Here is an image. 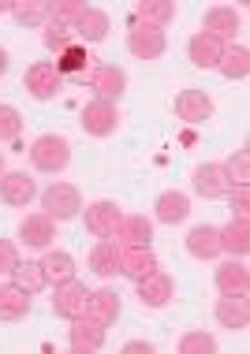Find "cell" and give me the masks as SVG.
<instances>
[{
  "mask_svg": "<svg viewBox=\"0 0 250 354\" xmlns=\"http://www.w3.org/2000/svg\"><path fill=\"white\" fill-rule=\"evenodd\" d=\"M30 165L45 176H60V171L71 165V142L64 135H42L34 138L30 146Z\"/></svg>",
  "mask_w": 250,
  "mask_h": 354,
  "instance_id": "1",
  "label": "cell"
},
{
  "mask_svg": "<svg viewBox=\"0 0 250 354\" xmlns=\"http://www.w3.org/2000/svg\"><path fill=\"white\" fill-rule=\"evenodd\" d=\"M42 213L64 224V220H75L82 213V194L75 183H53L49 190H42Z\"/></svg>",
  "mask_w": 250,
  "mask_h": 354,
  "instance_id": "2",
  "label": "cell"
},
{
  "mask_svg": "<svg viewBox=\"0 0 250 354\" xmlns=\"http://www.w3.org/2000/svg\"><path fill=\"white\" fill-rule=\"evenodd\" d=\"M79 127H82L90 138H109V135H116V127H120L116 101H101V97H93V101L79 112Z\"/></svg>",
  "mask_w": 250,
  "mask_h": 354,
  "instance_id": "3",
  "label": "cell"
},
{
  "mask_svg": "<svg viewBox=\"0 0 250 354\" xmlns=\"http://www.w3.org/2000/svg\"><path fill=\"white\" fill-rule=\"evenodd\" d=\"M23 90L30 93L34 101H53L56 93L64 90V75L56 71V64L37 60V64H30V68H26V75H23Z\"/></svg>",
  "mask_w": 250,
  "mask_h": 354,
  "instance_id": "4",
  "label": "cell"
},
{
  "mask_svg": "<svg viewBox=\"0 0 250 354\" xmlns=\"http://www.w3.org/2000/svg\"><path fill=\"white\" fill-rule=\"evenodd\" d=\"M56 291H53V313L56 317H64V321H75V317H82L86 313V302H90V287L79 283L71 276V280H64V283H53Z\"/></svg>",
  "mask_w": 250,
  "mask_h": 354,
  "instance_id": "5",
  "label": "cell"
},
{
  "mask_svg": "<svg viewBox=\"0 0 250 354\" xmlns=\"http://www.w3.org/2000/svg\"><path fill=\"white\" fill-rule=\"evenodd\" d=\"M123 209L112 202V198H98V202L82 205V220H86V232L93 239H112L116 235V224H120Z\"/></svg>",
  "mask_w": 250,
  "mask_h": 354,
  "instance_id": "6",
  "label": "cell"
},
{
  "mask_svg": "<svg viewBox=\"0 0 250 354\" xmlns=\"http://www.w3.org/2000/svg\"><path fill=\"white\" fill-rule=\"evenodd\" d=\"M127 49L131 56H139V60H161L168 49V37L161 26H150V23H134L127 30Z\"/></svg>",
  "mask_w": 250,
  "mask_h": 354,
  "instance_id": "7",
  "label": "cell"
},
{
  "mask_svg": "<svg viewBox=\"0 0 250 354\" xmlns=\"http://www.w3.org/2000/svg\"><path fill=\"white\" fill-rule=\"evenodd\" d=\"M67 347L79 351V354H93L105 347V324H98L90 317V313H82V317L71 321V328H67Z\"/></svg>",
  "mask_w": 250,
  "mask_h": 354,
  "instance_id": "8",
  "label": "cell"
},
{
  "mask_svg": "<svg viewBox=\"0 0 250 354\" xmlns=\"http://www.w3.org/2000/svg\"><path fill=\"white\" fill-rule=\"evenodd\" d=\"M37 198V183L26 171H4L0 176V202L12 209H26Z\"/></svg>",
  "mask_w": 250,
  "mask_h": 354,
  "instance_id": "9",
  "label": "cell"
},
{
  "mask_svg": "<svg viewBox=\"0 0 250 354\" xmlns=\"http://www.w3.org/2000/svg\"><path fill=\"white\" fill-rule=\"evenodd\" d=\"M139 302L142 306H150V310H165V306L176 299V283H172V276L168 272H150V276H142L139 283Z\"/></svg>",
  "mask_w": 250,
  "mask_h": 354,
  "instance_id": "10",
  "label": "cell"
},
{
  "mask_svg": "<svg viewBox=\"0 0 250 354\" xmlns=\"http://www.w3.org/2000/svg\"><path fill=\"white\" fill-rule=\"evenodd\" d=\"M232 190V176H228L224 165H198L195 168V194L213 202V198H224Z\"/></svg>",
  "mask_w": 250,
  "mask_h": 354,
  "instance_id": "11",
  "label": "cell"
},
{
  "mask_svg": "<svg viewBox=\"0 0 250 354\" xmlns=\"http://www.w3.org/2000/svg\"><path fill=\"white\" fill-rule=\"evenodd\" d=\"M213 287L220 295H247L250 291V269L243 265V257H228L224 265H217Z\"/></svg>",
  "mask_w": 250,
  "mask_h": 354,
  "instance_id": "12",
  "label": "cell"
},
{
  "mask_svg": "<svg viewBox=\"0 0 250 354\" xmlns=\"http://www.w3.org/2000/svg\"><path fill=\"white\" fill-rule=\"evenodd\" d=\"M213 317L220 328H232V332H243L250 324V302L247 295H220L217 306H213Z\"/></svg>",
  "mask_w": 250,
  "mask_h": 354,
  "instance_id": "13",
  "label": "cell"
},
{
  "mask_svg": "<svg viewBox=\"0 0 250 354\" xmlns=\"http://www.w3.org/2000/svg\"><path fill=\"white\" fill-rule=\"evenodd\" d=\"M187 254L195 257V261H213V257H220V227L213 224H195L184 239Z\"/></svg>",
  "mask_w": 250,
  "mask_h": 354,
  "instance_id": "14",
  "label": "cell"
},
{
  "mask_svg": "<svg viewBox=\"0 0 250 354\" xmlns=\"http://www.w3.org/2000/svg\"><path fill=\"white\" fill-rule=\"evenodd\" d=\"M90 90L98 93L101 101H120L123 90H127V71L116 68V64H101L90 75Z\"/></svg>",
  "mask_w": 250,
  "mask_h": 354,
  "instance_id": "15",
  "label": "cell"
},
{
  "mask_svg": "<svg viewBox=\"0 0 250 354\" xmlns=\"http://www.w3.org/2000/svg\"><path fill=\"white\" fill-rule=\"evenodd\" d=\"M19 239H23V246H30V250H49L53 239H56V220H49L45 213L23 216V224H19Z\"/></svg>",
  "mask_w": 250,
  "mask_h": 354,
  "instance_id": "16",
  "label": "cell"
},
{
  "mask_svg": "<svg viewBox=\"0 0 250 354\" xmlns=\"http://www.w3.org/2000/svg\"><path fill=\"white\" fill-rule=\"evenodd\" d=\"M157 254L150 250V246H120V272L127 276V280L139 283L142 276L157 272Z\"/></svg>",
  "mask_w": 250,
  "mask_h": 354,
  "instance_id": "17",
  "label": "cell"
},
{
  "mask_svg": "<svg viewBox=\"0 0 250 354\" xmlns=\"http://www.w3.org/2000/svg\"><path fill=\"white\" fill-rule=\"evenodd\" d=\"M176 116L184 123H206L213 116V97L206 90H179L176 93Z\"/></svg>",
  "mask_w": 250,
  "mask_h": 354,
  "instance_id": "18",
  "label": "cell"
},
{
  "mask_svg": "<svg viewBox=\"0 0 250 354\" xmlns=\"http://www.w3.org/2000/svg\"><path fill=\"white\" fill-rule=\"evenodd\" d=\"M224 56V41L220 37H213L209 30H198L195 37L187 41V60L195 64V68H217V60Z\"/></svg>",
  "mask_w": 250,
  "mask_h": 354,
  "instance_id": "19",
  "label": "cell"
},
{
  "mask_svg": "<svg viewBox=\"0 0 250 354\" xmlns=\"http://www.w3.org/2000/svg\"><path fill=\"white\" fill-rule=\"evenodd\" d=\"M116 239L120 246H150L153 239V220L142 216V213H123L120 224H116Z\"/></svg>",
  "mask_w": 250,
  "mask_h": 354,
  "instance_id": "20",
  "label": "cell"
},
{
  "mask_svg": "<svg viewBox=\"0 0 250 354\" xmlns=\"http://www.w3.org/2000/svg\"><path fill=\"white\" fill-rule=\"evenodd\" d=\"M202 30H209L213 37H220V41H235V34L243 30V19H239L235 8H209L206 19H202Z\"/></svg>",
  "mask_w": 250,
  "mask_h": 354,
  "instance_id": "21",
  "label": "cell"
},
{
  "mask_svg": "<svg viewBox=\"0 0 250 354\" xmlns=\"http://www.w3.org/2000/svg\"><path fill=\"white\" fill-rule=\"evenodd\" d=\"M153 216L161 220V224H184L190 216V198L184 190H165V194H157V202H153Z\"/></svg>",
  "mask_w": 250,
  "mask_h": 354,
  "instance_id": "22",
  "label": "cell"
},
{
  "mask_svg": "<svg viewBox=\"0 0 250 354\" xmlns=\"http://www.w3.org/2000/svg\"><path fill=\"white\" fill-rule=\"evenodd\" d=\"M86 313H90L98 324H116L120 321V295L112 291V287H98V291H90V302H86Z\"/></svg>",
  "mask_w": 250,
  "mask_h": 354,
  "instance_id": "23",
  "label": "cell"
},
{
  "mask_svg": "<svg viewBox=\"0 0 250 354\" xmlns=\"http://www.w3.org/2000/svg\"><path fill=\"white\" fill-rule=\"evenodd\" d=\"M217 71L228 82H243L250 75V49L247 45H224V56L217 60Z\"/></svg>",
  "mask_w": 250,
  "mask_h": 354,
  "instance_id": "24",
  "label": "cell"
},
{
  "mask_svg": "<svg viewBox=\"0 0 250 354\" xmlns=\"http://www.w3.org/2000/svg\"><path fill=\"white\" fill-rule=\"evenodd\" d=\"M220 254H228V257H247L250 254V224L247 220L232 216V224L220 227Z\"/></svg>",
  "mask_w": 250,
  "mask_h": 354,
  "instance_id": "25",
  "label": "cell"
},
{
  "mask_svg": "<svg viewBox=\"0 0 250 354\" xmlns=\"http://www.w3.org/2000/svg\"><path fill=\"white\" fill-rule=\"evenodd\" d=\"M30 313V295L19 283H0V321H23Z\"/></svg>",
  "mask_w": 250,
  "mask_h": 354,
  "instance_id": "26",
  "label": "cell"
},
{
  "mask_svg": "<svg viewBox=\"0 0 250 354\" xmlns=\"http://www.w3.org/2000/svg\"><path fill=\"white\" fill-rule=\"evenodd\" d=\"M75 34H79L86 45L105 41V37H109V15H105L101 8H86L79 15V23H75Z\"/></svg>",
  "mask_w": 250,
  "mask_h": 354,
  "instance_id": "27",
  "label": "cell"
},
{
  "mask_svg": "<svg viewBox=\"0 0 250 354\" xmlns=\"http://www.w3.org/2000/svg\"><path fill=\"white\" fill-rule=\"evenodd\" d=\"M90 269L98 276H116L120 272V243L112 239H98L90 250Z\"/></svg>",
  "mask_w": 250,
  "mask_h": 354,
  "instance_id": "28",
  "label": "cell"
},
{
  "mask_svg": "<svg viewBox=\"0 0 250 354\" xmlns=\"http://www.w3.org/2000/svg\"><path fill=\"white\" fill-rule=\"evenodd\" d=\"M12 15H15L19 26L37 30V26L49 23V0H15V4H12Z\"/></svg>",
  "mask_w": 250,
  "mask_h": 354,
  "instance_id": "29",
  "label": "cell"
},
{
  "mask_svg": "<svg viewBox=\"0 0 250 354\" xmlns=\"http://www.w3.org/2000/svg\"><path fill=\"white\" fill-rule=\"evenodd\" d=\"M42 269H45V280H49V283H64V280H71V276H75V257L67 250H45Z\"/></svg>",
  "mask_w": 250,
  "mask_h": 354,
  "instance_id": "30",
  "label": "cell"
},
{
  "mask_svg": "<svg viewBox=\"0 0 250 354\" xmlns=\"http://www.w3.org/2000/svg\"><path fill=\"white\" fill-rule=\"evenodd\" d=\"M172 19H176V0H139V23L165 30Z\"/></svg>",
  "mask_w": 250,
  "mask_h": 354,
  "instance_id": "31",
  "label": "cell"
},
{
  "mask_svg": "<svg viewBox=\"0 0 250 354\" xmlns=\"http://www.w3.org/2000/svg\"><path fill=\"white\" fill-rule=\"evenodd\" d=\"M12 283H19L26 295H37V291H45V287H49L42 261H19L15 272H12Z\"/></svg>",
  "mask_w": 250,
  "mask_h": 354,
  "instance_id": "32",
  "label": "cell"
},
{
  "mask_svg": "<svg viewBox=\"0 0 250 354\" xmlns=\"http://www.w3.org/2000/svg\"><path fill=\"white\" fill-rule=\"evenodd\" d=\"M82 12H86V0H49V23L75 26Z\"/></svg>",
  "mask_w": 250,
  "mask_h": 354,
  "instance_id": "33",
  "label": "cell"
},
{
  "mask_svg": "<svg viewBox=\"0 0 250 354\" xmlns=\"http://www.w3.org/2000/svg\"><path fill=\"white\" fill-rule=\"evenodd\" d=\"M86 64H90V56H86L82 45H67V49L60 53V60H56V71L60 75H79V71H86Z\"/></svg>",
  "mask_w": 250,
  "mask_h": 354,
  "instance_id": "34",
  "label": "cell"
},
{
  "mask_svg": "<svg viewBox=\"0 0 250 354\" xmlns=\"http://www.w3.org/2000/svg\"><path fill=\"white\" fill-rule=\"evenodd\" d=\"M217 339L209 332H184L179 336V354H213Z\"/></svg>",
  "mask_w": 250,
  "mask_h": 354,
  "instance_id": "35",
  "label": "cell"
},
{
  "mask_svg": "<svg viewBox=\"0 0 250 354\" xmlns=\"http://www.w3.org/2000/svg\"><path fill=\"white\" fill-rule=\"evenodd\" d=\"M23 135V116L15 104H0V142H15Z\"/></svg>",
  "mask_w": 250,
  "mask_h": 354,
  "instance_id": "36",
  "label": "cell"
},
{
  "mask_svg": "<svg viewBox=\"0 0 250 354\" xmlns=\"http://www.w3.org/2000/svg\"><path fill=\"white\" fill-rule=\"evenodd\" d=\"M67 45H71V30L60 23H45V49L49 53H64Z\"/></svg>",
  "mask_w": 250,
  "mask_h": 354,
  "instance_id": "37",
  "label": "cell"
},
{
  "mask_svg": "<svg viewBox=\"0 0 250 354\" xmlns=\"http://www.w3.org/2000/svg\"><path fill=\"white\" fill-rule=\"evenodd\" d=\"M224 168H228V176H232V183H250V153L247 149H235Z\"/></svg>",
  "mask_w": 250,
  "mask_h": 354,
  "instance_id": "38",
  "label": "cell"
},
{
  "mask_svg": "<svg viewBox=\"0 0 250 354\" xmlns=\"http://www.w3.org/2000/svg\"><path fill=\"white\" fill-rule=\"evenodd\" d=\"M232 216L235 220H247L250 216V183H232Z\"/></svg>",
  "mask_w": 250,
  "mask_h": 354,
  "instance_id": "39",
  "label": "cell"
},
{
  "mask_svg": "<svg viewBox=\"0 0 250 354\" xmlns=\"http://www.w3.org/2000/svg\"><path fill=\"white\" fill-rule=\"evenodd\" d=\"M19 261H23V257H19V246L12 239H0V276H12Z\"/></svg>",
  "mask_w": 250,
  "mask_h": 354,
  "instance_id": "40",
  "label": "cell"
},
{
  "mask_svg": "<svg viewBox=\"0 0 250 354\" xmlns=\"http://www.w3.org/2000/svg\"><path fill=\"white\" fill-rule=\"evenodd\" d=\"M123 354H153V343L150 339H131V343H123Z\"/></svg>",
  "mask_w": 250,
  "mask_h": 354,
  "instance_id": "41",
  "label": "cell"
},
{
  "mask_svg": "<svg viewBox=\"0 0 250 354\" xmlns=\"http://www.w3.org/2000/svg\"><path fill=\"white\" fill-rule=\"evenodd\" d=\"M8 64H12V60H8V49H0V75L8 71Z\"/></svg>",
  "mask_w": 250,
  "mask_h": 354,
  "instance_id": "42",
  "label": "cell"
},
{
  "mask_svg": "<svg viewBox=\"0 0 250 354\" xmlns=\"http://www.w3.org/2000/svg\"><path fill=\"white\" fill-rule=\"evenodd\" d=\"M12 4H15V0H0V15H8V12H12Z\"/></svg>",
  "mask_w": 250,
  "mask_h": 354,
  "instance_id": "43",
  "label": "cell"
},
{
  "mask_svg": "<svg viewBox=\"0 0 250 354\" xmlns=\"http://www.w3.org/2000/svg\"><path fill=\"white\" fill-rule=\"evenodd\" d=\"M4 171H8V168H4V153H0V176H4Z\"/></svg>",
  "mask_w": 250,
  "mask_h": 354,
  "instance_id": "44",
  "label": "cell"
},
{
  "mask_svg": "<svg viewBox=\"0 0 250 354\" xmlns=\"http://www.w3.org/2000/svg\"><path fill=\"white\" fill-rule=\"evenodd\" d=\"M239 4H250V0H239Z\"/></svg>",
  "mask_w": 250,
  "mask_h": 354,
  "instance_id": "45",
  "label": "cell"
}]
</instances>
